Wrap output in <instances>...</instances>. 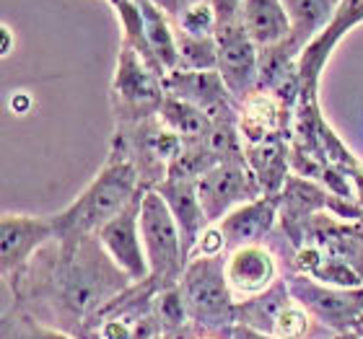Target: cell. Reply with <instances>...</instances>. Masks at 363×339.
<instances>
[{
	"label": "cell",
	"instance_id": "cell-1",
	"mask_svg": "<svg viewBox=\"0 0 363 339\" xmlns=\"http://www.w3.org/2000/svg\"><path fill=\"white\" fill-rule=\"evenodd\" d=\"M133 285L96 236L78 241L55 239L26 270L3 280V287L13 290V301L21 309L78 339L94 337L104 311Z\"/></svg>",
	"mask_w": 363,
	"mask_h": 339
},
{
	"label": "cell",
	"instance_id": "cell-2",
	"mask_svg": "<svg viewBox=\"0 0 363 339\" xmlns=\"http://www.w3.org/2000/svg\"><path fill=\"white\" fill-rule=\"evenodd\" d=\"M140 173L133 161L112 145L104 168L91 179L89 187L73 200L62 212L52 215L57 241H78L96 236L112 218H117L140 192H145Z\"/></svg>",
	"mask_w": 363,
	"mask_h": 339
},
{
	"label": "cell",
	"instance_id": "cell-3",
	"mask_svg": "<svg viewBox=\"0 0 363 339\" xmlns=\"http://www.w3.org/2000/svg\"><path fill=\"white\" fill-rule=\"evenodd\" d=\"M140 231H143V246L148 256V282L156 287V293L179 285L182 275L189 264V249L179 223L169 210L167 200L156 189H145L143 205H140Z\"/></svg>",
	"mask_w": 363,
	"mask_h": 339
},
{
	"label": "cell",
	"instance_id": "cell-4",
	"mask_svg": "<svg viewBox=\"0 0 363 339\" xmlns=\"http://www.w3.org/2000/svg\"><path fill=\"white\" fill-rule=\"evenodd\" d=\"M179 293L192 324L203 329H234L239 324L223 256H192L179 280Z\"/></svg>",
	"mask_w": 363,
	"mask_h": 339
},
{
	"label": "cell",
	"instance_id": "cell-5",
	"mask_svg": "<svg viewBox=\"0 0 363 339\" xmlns=\"http://www.w3.org/2000/svg\"><path fill=\"white\" fill-rule=\"evenodd\" d=\"M167 96L164 76L159 70L148 65L133 47L120 45L117 68H114L112 86H109L114 122L133 125L148 117H159Z\"/></svg>",
	"mask_w": 363,
	"mask_h": 339
},
{
	"label": "cell",
	"instance_id": "cell-6",
	"mask_svg": "<svg viewBox=\"0 0 363 339\" xmlns=\"http://www.w3.org/2000/svg\"><path fill=\"white\" fill-rule=\"evenodd\" d=\"M112 145H117L133 161L143 187L148 189L167 179L174 161L184 151V143L159 117H148V120L133 122V125H117Z\"/></svg>",
	"mask_w": 363,
	"mask_h": 339
},
{
	"label": "cell",
	"instance_id": "cell-7",
	"mask_svg": "<svg viewBox=\"0 0 363 339\" xmlns=\"http://www.w3.org/2000/svg\"><path fill=\"white\" fill-rule=\"evenodd\" d=\"M286 282L294 301L301 303L311 316L330 326L335 334L361 329L363 287H333L306 275H291Z\"/></svg>",
	"mask_w": 363,
	"mask_h": 339
},
{
	"label": "cell",
	"instance_id": "cell-8",
	"mask_svg": "<svg viewBox=\"0 0 363 339\" xmlns=\"http://www.w3.org/2000/svg\"><path fill=\"white\" fill-rule=\"evenodd\" d=\"M197 192L208 223H218L239 205L262 197V189L244 159L223 161L211 171H205L197 179Z\"/></svg>",
	"mask_w": 363,
	"mask_h": 339
},
{
	"label": "cell",
	"instance_id": "cell-9",
	"mask_svg": "<svg viewBox=\"0 0 363 339\" xmlns=\"http://www.w3.org/2000/svg\"><path fill=\"white\" fill-rule=\"evenodd\" d=\"M57 239L52 215H16L3 212L0 218V270L3 280L13 277L47 243Z\"/></svg>",
	"mask_w": 363,
	"mask_h": 339
},
{
	"label": "cell",
	"instance_id": "cell-10",
	"mask_svg": "<svg viewBox=\"0 0 363 339\" xmlns=\"http://www.w3.org/2000/svg\"><path fill=\"white\" fill-rule=\"evenodd\" d=\"M218 42V73L226 84L228 93L242 106L250 93L259 86V47L250 39L242 23L218 26L216 31Z\"/></svg>",
	"mask_w": 363,
	"mask_h": 339
},
{
	"label": "cell",
	"instance_id": "cell-11",
	"mask_svg": "<svg viewBox=\"0 0 363 339\" xmlns=\"http://www.w3.org/2000/svg\"><path fill=\"white\" fill-rule=\"evenodd\" d=\"M143 195L145 192H140L117 218L109 220L104 228H99L96 234L104 251L112 256V262L133 282H145L148 275H151L148 256H145V246H143V231H140V205H143Z\"/></svg>",
	"mask_w": 363,
	"mask_h": 339
},
{
	"label": "cell",
	"instance_id": "cell-12",
	"mask_svg": "<svg viewBox=\"0 0 363 339\" xmlns=\"http://www.w3.org/2000/svg\"><path fill=\"white\" fill-rule=\"evenodd\" d=\"M167 93L203 109L213 122L239 117V104L228 93L218 70H172L164 78Z\"/></svg>",
	"mask_w": 363,
	"mask_h": 339
},
{
	"label": "cell",
	"instance_id": "cell-13",
	"mask_svg": "<svg viewBox=\"0 0 363 339\" xmlns=\"http://www.w3.org/2000/svg\"><path fill=\"white\" fill-rule=\"evenodd\" d=\"M361 21H363V0H340V6L335 8L330 23L319 31L317 37L311 39L309 45H306V50L301 52V57H298V78H301L303 93H317L319 78H322V70H325L333 50Z\"/></svg>",
	"mask_w": 363,
	"mask_h": 339
},
{
	"label": "cell",
	"instance_id": "cell-14",
	"mask_svg": "<svg viewBox=\"0 0 363 339\" xmlns=\"http://www.w3.org/2000/svg\"><path fill=\"white\" fill-rule=\"evenodd\" d=\"M239 135L244 148L257 145L270 137H291L294 132V109H288L272 91L257 88L239 106Z\"/></svg>",
	"mask_w": 363,
	"mask_h": 339
},
{
	"label": "cell",
	"instance_id": "cell-15",
	"mask_svg": "<svg viewBox=\"0 0 363 339\" xmlns=\"http://www.w3.org/2000/svg\"><path fill=\"white\" fill-rule=\"evenodd\" d=\"M303 243H314L327 256L345 262L363 277V220L348 223L333 212H319L306 226Z\"/></svg>",
	"mask_w": 363,
	"mask_h": 339
},
{
	"label": "cell",
	"instance_id": "cell-16",
	"mask_svg": "<svg viewBox=\"0 0 363 339\" xmlns=\"http://www.w3.org/2000/svg\"><path fill=\"white\" fill-rule=\"evenodd\" d=\"M226 280L234 298H255L278 282V262L267 246L250 243L242 249L228 251Z\"/></svg>",
	"mask_w": 363,
	"mask_h": 339
},
{
	"label": "cell",
	"instance_id": "cell-17",
	"mask_svg": "<svg viewBox=\"0 0 363 339\" xmlns=\"http://www.w3.org/2000/svg\"><path fill=\"white\" fill-rule=\"evenodd\" d=\"M278 210H280V195H262L252 202L239 205L236 210H231L223 220H218V228L226 236L228 251L250 246V243H259L272 226L278 223Z\"/></svg>",
	"mask_w": 363,
	"mask_h": 339
},
{
	"label": "cell",
	"instance_id": "cell-18",
	"mask_svg": "<svg viewBox=\"0 0 363 339\" xmlns=\"http://www.w3.org/2000/svg\"><path fill=\"white\" fill-rule=\"evenodd\" d=\"M153 189L167 200L169 210H172L174 220L179 223V231L184 236L189 256H192V249H195L200 234L205 231V226H211L208 218H205L203 205H200L197 179L195 176H184V173H169L167 179L156 184Z\"/></svg>",
	"mask_w": 363,
	"mask_h": 339
},
{
	"label": "cell",
	"instance_id": "cell-19",
	"mask_svg": "<svg viewBox=\"0 0 363 339\" xmlns=\"http://www.w3.org/2000/svg\"><path fill=\"white\" fill-rule=\"evenodd\" d=\"M242 26L259 50L283 45L291 37V16L283 0H244Z\"/></svg>",
	"mask_w": 363,
	"mask_h": 339
},
{
	"label": "cell",
	"instance_id": "cell-20",
	"mask_svg": "<svg viewBox=\"0 0 363 339\" xmlns=\"http://www.w3.org/2000/svg\"><path fill=\"white\" fill-rule=\"evenodd\" d=\"M288 140L291 137H270V140L244 148V161L255 173L262 195H280L286 187V179L291 176Z\"/></svg>",
	"mask_w": 363,
	"mask_h": 339
},
{
	"label": "cell",
	"instance_id": "cell-21",
	"mask_svg": "<svg viewBox=\"0 0 363 339\" xmlns=\"http://www.w3.org/2000/svg\"><path fill=\"white\" fill-rule=\"evenodd\" d=\"M138 8H140V18H143L145 45L151 50V57H153V62H156V68L167 76V73L179 68L174 21H172V18L161 11V6H156L153 0H138Z\"/></svg>",
	"mask_w": 363,
	"mask_h": 339
},
{
	"label": "cell",
	"instance_id": "cell-22",
	"mask_svg": "<svg viewBox=\"0 0 363 339\" xmlns=\"http://www.w3.org/2000/svg\"><path fill=\"white\" fill-rule=\"evenodd\" d=\"M288 303H294L291 287H288L286 277L280 280L272 287H267L265 293L255 295V298H244L236 301V318L242 326L257 329V332L272 334V324L280 316V311L286 309Z\"/></svg>",
	"mask_w": 363,
	"mask_h": 339
},
{
	"label": "cell",
	"instance_id": "cell-23",
	"mask_svg": "<svg viewBox=\"0 0 363 339\" xmlns=\"http://www.w3.org/2000/svg\"><path fill=\"white\" fill-rule=\"evenodd\" d=\"M283 3H286L288 16H291L288 42L296 47L298 54L330 23L335 8L340 6V0H283Z\"/></svg>",
	"mask_w": 363,
	"mask_h": 339
},
{
	"label": "cell",
	"instance_id": "cell-24",
	"mask_svg": "<svg viewBox=\"0 0 363 339\" xmlns=\"http://www.w3.org/2000/svg\"><path fill=\"white\" fill-rule=\"evenodd\" d=\"M159 120L179 137L182 143H184V148H189V145H203L213 130V120L203 109H197V106L174 96H167V101H164V106H161L159 112Z\"/></svg>",
	"mask_w": 363,
	"mask_h": 339
},
{
	"label": "cell",
	"instance_id": "cell-25",
	"mask_svg": "<svg viewBox=\"0 0 363 339\" xmlns=\"http://www.w3.org/2000/svg\"><path fill=\"white\" fill-rule=\"evenodd\" d=\"M0 339H78L73 334H65L55 326L42 324L37 316L21 309L18 303L3 306V324H0Z\"/></svg>",
	"mask_w": 363,
	"mask_h": 339
},
{
	"label": "cell",
	"instance_id": "cell-26",
	"mask_svg": "<svg viewBox=\"0 0 363 339\" xmlns=\"http://www.w3.org/2000/svg\"><path fill=\"white\" fill-rule=\"evenodd\" d=\"M182 70H216L218 68V42L216 37H187L177 31Z\"/></svg>",
	"mask_w": 363,
	"mask_h": 339
},
{
	"label": "cell",
	"instance_id": "cell-27",
	"mask_svg": "<svg viewBox=\"0 0 363 339\" xmlns=\"http://www.w3.org/2000/svg\"><path fill=\"white\" fill-rule=\"evenodd\" d=\"M174 29L187 37H216L218 31V16L213 11L211 0L192 3L174 18Z\"/></svg>",
	"mask_w": 363,
	"mask_h": 339
},
{
	"label": "cell",
	"instance_id": "cell-28",
	"mask_svg": "<svg viewBox=\"0 0 363 339\" xmlns=\"http://www.w3.org/2000/svg\"><path fill=\"white\" fill-rule=\"evenodd\" d=\"M311 326V314L303 309L301 303H288L280 311V316L272 324V337L278 339H306Z\"/></svg>",
	"mask_w": 363,
	"mask_h": 339
},
{
	"label": "cell",
	"instance_id": "cell-29",
	"mask_svg": "<svg viewBox=\"0 0 363 339\" xmlns=\"http://www.w3.org/2000/svg\"><path fill=\"white\" fill-rule=\"evenodd\" d=\"M309 277L333 287H363V277L353 267H348L345 262H337V259H333V256L327 254L322 256V262L317 264V270L311 272Z\"/></svg>",
	"mask_w": 363,
	"mask_h": 339
},
{
	"label": "cell",
	"instance_id": "cell-30",
	"mask_svg": "<svg viewBox=\"0 0 363 339\" xmlns=\"http://www.w3.org/2000/svg\"><path fill=\"white\" fill-rule=\"evenodd\" d=\"M223 251H228L226 236L218 228V223H211V226H205V231L197 239L192 256H223Z\"/></svg>",
	"mask_w": 363,
	"mask_h": 339
},
{
	"label": "cell",
	"instance_id": "cell-31",
	"mask_svg": "<svg viewBox=\"0 0 363 339\" xmlns=\"http://www.w3.org/2000/svg\"><path fill=\"white\" fill-rule=\"evenodd\" d=\"M213 11L218 16V26H228V23H242V8L244 0H211Z\"/></svg>",
	"mask_w": 363,
	"mask_h": 339
},
{
	"label": "cell",
	"instance_id": "cell-32",
	"mask_svg": "<svg viewBox=\"0 0 363 339\" xmlns=\"http://www.w3.org/2000/svg\"><path fill=\"white\" fill-rule=\"evenodd\" d=\"M189 339H234V329H203V326L192 324Z\"/></svg>",
	"mask_w": 363,
	"mask_h": 339
},
{
	"label": "cell",
	"instance_id": "cell-33",
	"mask_svg": "<svg viewBox=\"0 0 363 339\" xmlns=\"http://www.w3.org/2000/svg\"><path fill=\"white\" fill-rule=\"evenodd\" d=\"M153 3H156V6H161V11H164V13H167L172 21H174V18L182 13V11H184V8L192 6V3H200V0H153Z\"/></svg>",
	"mask_w": 363,
	"mask_h": 339
},
{
	"label": "cell",
	"instance_id": "cell-34",
	"mask_svg": "<svg viewBox=\"0 0 363 339\" xmlns=\"http://www.w3.org/2000/svg\"><path fill=\"white\" fill-rule=\"evenodd\" d=\"M11 109H13V114H18V117H23V114L31 109V98L26 91H18V93H13V98H11Z\"/></svg>",
	"mask_w": 363,
	"mask_h": 339
},
{
	"label": "cell",
	"instance_id": "cell-35",
	"mask_svg": "<svg viewBox=\"0 0 363 339\" xmlns=\"http://www.w3.org/2000/svg\"><path fill=\"white\" fill-rule=\"evenodd\" d=\"M234 339H278V337H272V334H265V332H257V329H250V326L236 324L234 326Z\"/></svg>",
	"mask_w": 363,
	"mask_h": 339
},
{
	"label": "cell",
	"instance_id": "cell-36",
	"mask_svg": "<svg viewBox=\"0 0 363 339\" xmlns=\"http://www.w3.org/2000/svg\"><path fill=\"white\" fill-rule=\"evenodd\" d=\"M335 339H363V332H361V329H353V332L335 334Z\"/></svg>",
	"mask_w": 363,
	"mask_h": 339
},
{
	"label": "cell",
	"instance_id": "cell-37",
	"mask_svg": "<svg viewBox=\"0 0 363 339\" xmlns=\"http://www.w3.org/2000/svg\"><path fill=\"white\" fill-rule=\"evenodd\" d=\"M3 34H6V45H3V57H8V54H11V29H8V26H3Z\"/></svg>",
	"mask_w": 363,
	"mask_h": 339
},
{
	"label": "cell",
	"instance_id": "cell-38",
	"mask_svg": "<svg viewBox=\"0 0 363 339\" xmlns=\"http://www.w3.org/2000/svg\"><path fill=\"white\" fill-rule=\"evenodd\" d=\"M361 329H363V321H361Z\"/></svg>",
	"mask_w": 363,
	"mask_h": 339
},
{
	"label": "cell",
	"instance_id": "cell-39",
	"mask_svg": "<svg viewBox=\"0 0 363 339\" xmlns=\"http://www.w3.org/2000/svg\"><path fill=\"white\" fill-rule=\"evenodd\" d=\"M361 332H363V329H361Z\"/></svg>",
	"mask_w": 363,
	"mask_h": 339
}]
</instances>
